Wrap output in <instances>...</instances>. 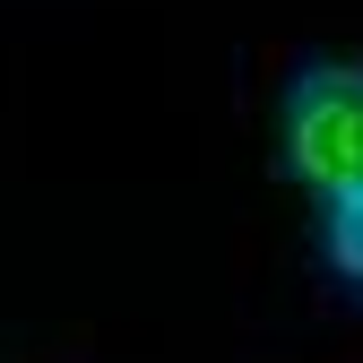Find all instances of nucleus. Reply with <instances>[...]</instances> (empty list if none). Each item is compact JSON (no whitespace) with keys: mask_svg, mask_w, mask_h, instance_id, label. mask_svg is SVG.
I'll use <instances>...</instances> for the list:
<instances>
[{"mask_svg":"<svg viewBox=\"0 0 363 363\" xmlns=\"http://www.w3.org/2000/svg\"><path fill=\"white\" fill-rule=\"evenodd\" d=\"M277 139L286 173L303 182L311 208H354V61H311L286 104H277Z\"/></svg>","mask_w":363,"mask_h":363,"instance_id":"nucleus-1","label":"nucleus"},{"mask_svg":"<svg viewBox=\"0 0 363 363\" xmlns=\"http://www.w3.org/2000/svg\"><path fill=\"white\" fill-rule=\"evenodd\" d=\"M320 216H329V268L354 286V277H363V199H354V208H320Z\"/></svg>","mask_w":363,"mask_h":363,"instance_id":"nucleus-2","label":"nucleus"}]
</instances>
